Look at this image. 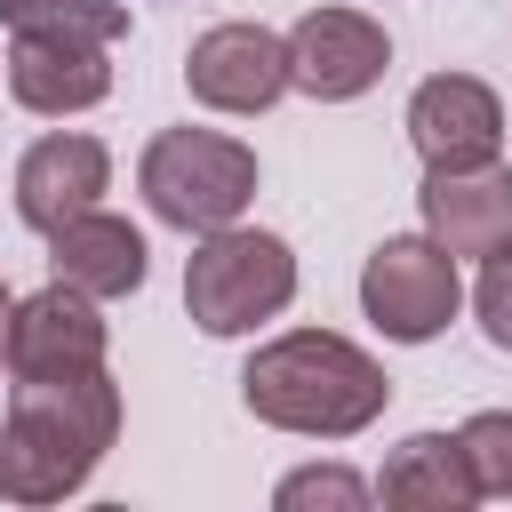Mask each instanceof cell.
Segmentation results:
<instances>
[{"label":"cell","instance_id":"8fae6325","mask_svg":"<svg viewBox=\"0 0 512 512\" xmlns=\"http://www.w3.org/2000/svg\"><path fill=\"white\" fill-rule=\"evenodd\" d=\"M424 232L448 256H496L512 248V168L480 160V168H424Z\"/></svg>","mask_w":512,"mask_h":512},{"label":"cell","instance_id":"30bf717a","mask_svg":"<svg viewBox=\"0 0 512 512\" xmlns=\"http://www.w3.org/2000/svg\"><path fill=\"white\" fill-rule=\"evenodd\" d=\"M64 368H104V312L72 280L8 304V376H64Z\"/></svg>","mask_w":512,"mask_h":512},{"label":"cell","instance_id":"5bb4252c","mask_svg":"<svg viewBox=\"0 0 512 512\" xmlns=\"http://www.w3.org/2000/svg\"><path fill=\"white\" fill-rule=\"evenodd\" d=\"M376 496L400 504V512H464V504L480 496V480H472L456 432H408V440L384 456Z\"/></svg>","mask_w":512,"mask_h":512},{"label":"cell","instance_id":"ba28073f","mask_svg":"<svg viewBox=\"0 0 512 512\" xmlns=\"http://www.w3.org/2000/svg\"><path fill=\"white\" fill-rule=\"evenodd\" d=\"M184 88L208 112H272L288 96V40L264 24H216L184 56Z\"/></svg>","mask_w":512,"mask_h":512},{"label":"cell","instance_id":"3957f363","mask_svg":"<svg viewBox=\"0 0 512 512\" xmlns=\"http://www.w3.org/2000/svg\"><path fill=\"white\" fill-rule=\"evenodd\" d=\"M144 208L176 232H224L240 224V208L256 200V152L240 136H216V128H168L144 144Z\"/></svg>","mask_w":512,"mask_h":512},{"label":"cell","instance_id":"6da1fadb","mask_svg":"<svg viewBox=\"0 0 512 512\" xmlns=\"http://www.w3.org/2000/svg\"><path fill=\"white\" fill-rule=\"evenodd\" d=\"M112 440H120V384L104 368L16 376L8 424H0V496L8 504H56L104 464Z\"/></svg>","mask_w":512,"mask_h":512},{"label":"cell","instance_id":"d6986e66","mask_svg":"<svg viewBox=\"0 0 512 512\" xmlns=\"http://www.w3.org/2000/svg\"><path fill=\"white\" fill-rule=\"evenodd\" d=\"M0 360H8V288H0Z\"/></svg>","mask_w":512,"mask_h":512},{"label":"cell","instance_id":"e0dca14e","mask_svg":"<svg viewBox=\"0 0 512 512\" xmlns=\"http://www.w3.org/2000/svg\"><path fill=\"white\" fill-rule=\"evenodd\" d=\"M480 328H488V344L496 352H512V248H496V256H480Z\"/></svg>","mask_w":512,"mask_h":512},{"label":"cell","instance_id":"8992f818","mask_svg":"<svg viewBox=\"0 0 512 512\" xmlns=\"http://www.w3.org/2000/svg\"><path fill=\"white\" fill-rule=\"evenodd\" d=\"M112 40L80 32V24H24L8 40V96L24 112H88L104 104L112 88V64H104Z\"/></svg>","mask_w":512,"mask_h":512},{"label":"cell","instance_id":"7c38bea8","mask_svg":"<svg viewBox=\"0 0 512 512\" xmlns=\"http://www.w3.org/2000/svg\"><path fill=\"white\" fill-rule=\"evenodd\" d=\"M104 176H112V152H104L96 136H40V144L24 152V168H16V216H24L32 232H56L64 216L96 208Z\"/></svg>","mask_w":512,"mask_h":512},{"label":"cell","instance_id":"4fadbf2b","mask_svg":"<svg viewBox=\"0 0 512 512\" xmlns=\"http://www.w3.org/2000/svg\"><path fill=\"white\" fill-rule=\"evenodd\" d=\"M48 264H56V280H72L80 296H128V288H144V232L128 224V216H104V208H80V216H64L56 232H48Z\"/></svg>","mask_w":512,"mask_h":512},{"label":"cell","instance_id":"ac0fdd59","mask_svg":"<svg viewBox=\"0 0 512 512\" xmlns=\"http://www.w3.org/2000/svg\"><path fill=\"white\" fill-rule=\"evenodd\" d=\"M360 496H368V488H360L352 472H336V464H328V472L312 464V472H288V480H280V512H304V504H336V512H344V504H360Z\"/></svg>","mask_w":512,"mask_h":512},{"label":"cell","instance_id":"52a82bcc","mask_svg":"<svg viewBox=\"0 0 512 512\" xmlns=\"http://www.w3.org/2000/svg\"><path fill=\"white\" fill-rule=\"evenodd\" d=\"M384 64H392V40H384V24L360 16V8H312V16H296V32H288V88H304V96H320V104H344V96L376 88Z\"/></svg>","mask_w":512,"mask_h":512},{"label":"cell","instance_id":"277c9868","mask_svg":"<svg viewBox=\"0 0 512 512\" xmlns=\"http://www.w3.org/2000/svg\"><path fill=\"white\" fill-rule=\"evenodd\" d=\"M296 296V256L280 232H200L192 264H184V304L208 336H248L256 320H272Z\"/></svg>","mask_w":512,"mask_h":512},{"label":"cell","instance_id":"9a60e30c","mask_svg":"<svg viewBox=\"0 0 512 512\" xmlns=\"http://www.w3.org/2000/svg\"><path fill=\"white\" fill-rule=\"evenodd\" d=\"M456 440H464V464H472L480 496H512V408H480Z\"/></svg>","mask_w":512,"mask_h":512},{"label":"cell","instance_id":"2e32d148","mask_svg":"<svg viewBox=\"0 0 512 512\" xmlns=\"http://www.w3.org/2000/svg\"><path fill=\"white\" fill-rule=\"evenodd\" d=\"M0 24L24 32V24H80L96 40H120L128 32V8L120 0H0Z\"/></svg>","mask_w":512,"mask_h":512},{"label":"cell","instance_id":"9c48e42d","mask_svg":"<svg viewBox=\"0 0 512 512\" xmlns=\"http://www.w3.org/2000/svg\"><path fill=\"white\" fill-rule=\"evenodd\" d=\"M408 144L424 152V168H480L504 144V104L488 80L472 72H432L408 96Z\"/></svg>","mask_w":512,"mask_h":512},{"label":"cell","instance_id":"7a4b0ae2","mask_svg":"<svg viewBox=\"0 0 512 512\" xmlns=\"http://www.w3.org/2000/svg\"><path fill=\"white\" fill-rule=\"evenodd\" d=\"M240 400H248L264 424H280V432L344 440V432H360V424L384 416L392 376H384L360 344H344V336H328V328H296V336H272V344L240 368Z\"/></svg>","mask_w":512,"mask_h":512},{"label":"cell","instance_id":"5b68a950","mask_svg":"<svg viewBox=\"0 0 512 512\" xmlns=\"http://www.w3.org/2000/svg\"><path fill=\"white\" fill-rule=\"evenodd\" d=\"M360 304L392 344H424L456 320L464 288H456V256L440 240H384L360 264Z\"/></svg>","mask_w":512,"mask_h":512}]
</instances>
